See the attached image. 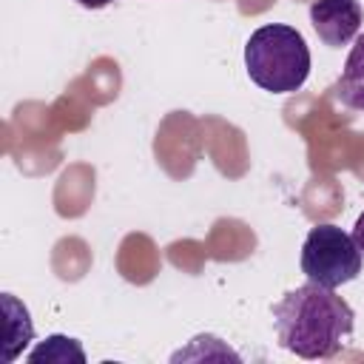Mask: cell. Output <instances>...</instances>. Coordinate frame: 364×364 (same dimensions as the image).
<instances>
[{
    "mask_svg": "<svg viewBox=\"0 0 364 364\" xmlns=\"http://www.w3.org/2000/svg\"><path fill=\"white\" fill-rule=\"evenodd\" d=\"M279 344L299 358H333L355 330L353 307L330 287L307 282L273 304Z\"/></svg>",
    "mask_w": 364,
    "mask_h": 364,
    "instance_id": "cell-1",
    "label": "cell"
},
{
    "mask_svg": "<svg viewBox=\"0 0 364 364\" xmlns=\"http://www.w3.org/2000/svg\"><path fill=\"white\" fill-rule=\"evenodd\" d=\"M245 68L259 88L270 94H290L307 82L310 48L293 26L267 23L259 26L245 46Z\"/></svg>",
    "mask_w": 364,
    "mask_h": 364,
    "instance_id": "cell-2",
    "label": "cell"
},
{
    "mask_svg": "<svg viewBox=\"0 0 364 364\" xmlns=\"http://www.w3.org/2000/svg\"><path fill=\"white\" fill-rule=\"evenodd\" d=\"M361 256L353 233L338 225H316L301 245V273L307 282L336 290L361 273Z\"/></svg>",
    "mask_w": 364,
    "mask_h": 364,
    "instance_id": "cell-3",
    "label": "cell"
},
{
    "mask_svg": "<svg viewBox=\"0 0 364 364\" xmlns=\"http://www.w3.org/2000/svg\"><path fill=\"white\" fill-rule=\"evenodd\" d=\"M310 23L324 46H347L361 28L358 0H316L310 6Z\"/></svg>",
    "mask_w": 364,
    "mask_h": 364,
    "instance_id": "cell-4",
    "label": "cell"
},
{
    "mask_svg": "<svg viewBox=\"0 0 364 364\" xmlns=\"http://www.w3.org/2000/svg\"><path fill=\"white\" fill-rule=\"evenodd\" d=\"M3 313H6V341H3V361L11 364L34 338V324L23 301L11 293H3Z\"/></svg>",
    "mask_w": 364,
    "mask_h": 364,
    "instance_id": "cell-5",
    "label": "cell"
},
{
    "mask_svg": "<svg viewBox=\"0 0 364 364\" xmlns=\"http://www.w3.org/2000/svg\"><path fill=\"white\" fill-rule=\"evenodd\" d=\"M336 94L347 108L364 111V34L355 37V46L347 54V63L336 82Z\"/></svg>",
    "mask_w": 364,
    "mask_h": 364,
    "instance_id": "cell-6",
    "label": "cell"
},
{
    "mask_svg": "<svg viewBox=\"0 0 364 364\" xmlns=\"http://www.w3.org/2000/svg\"><path fill=\"white\" fill-rule=\"evenodd\" d=\"M85 364V353L77 338L71 336H48L28 353V364Z\"/></svg>",
    "mask_w": 364,
    "mask_h": 364,
    "instance_id": "cell-7",
    "label": "cell"
},
{
    "mask_svg": "<svg viewBox=\"0 0 364 364\" xmlns=\"http://www.w3.org/2000/svg\"><path fill=\"white\" fill-rule=\"evenodd\" d=\"M353 239H355V245H358V250L364 253V213L355 219V228H353Z\"/></svg>",
    "mask_w": 364,
    "mask_h": 364,
    "instance_id": "cell-8",
    "label": "cell"
},
{
    "mask_svg": "<svg viewBox=\"0 0 364 364\" xmlns=\"http://www.w3.org/2000/svg\"><path fill=\"white\" fill-rule=\"evenodd\" d=\"M82 9H105V6H111L114 0H77Z\"/></svg>",
    "mask_w": 364,
    "mask_h": 364,
    "instance_id": "cell-9",
    "label": "cell"
}]
</instances>
